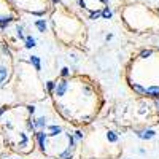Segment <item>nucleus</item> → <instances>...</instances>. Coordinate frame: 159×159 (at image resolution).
I'll list each match as a JSON object with an SVG mask.
<instances>
[{"label": "nucleus", "mask_w": 159, "mask_h": 159, "mask_svg": "<svg viewBox=\"0 0 159 159\" xmlns=\"http://www.w3.org/2000/svg\"><path fill=\"white\" fill-rule=\"evenodd\" d=\"M61 76H62V78H69V76H70V69H69V67H62Z\"/></svg>", "instance_id": "obj_12"}, {"label": "nucleus", "mask_w": 159, "mask_h": 159, "mask_svg": "<svg viewBox=\"0 0 159 159\" xmlns=\"http://www.w3.org/2000/svg\"><path fill=\"white\" fill-rule=\"evenodd\" d=\"M156 107H157V111H159V100L156 102Z\"/></svg>", "instance_id": "obj_18"}, {"label": "nucleus", "mask_w": 159, "mask_h": 159, "mask_svg": "<svg viewBox=\"0 0 159 159\" xmlns=\"http://www.w3.org/2000/svg\"><path fill=\"white\" fill-rule=\"evenodd\" d=\"M34 124H35V127H40V129L46 127V118H38Z\"/></svg>", "instance_id": "obj_10"}, {"label": "nucleus", "mask_w": 159, "mask_h": 159, "mask_svg": "<svg viewBox=\"0 0 159 159\" xmlns=\"http://www.w3.org/2000/svg\"><path fill=\"white\" fill-rule=\"evenodd\" d=\"M102 18H103V19H111V18H113V11H111L108 7H105V8L102 10Z\"/></svg>", "instance_id": "obj_7"}, {"label": "nucleus", "mask_w": 159, "mask_h": 159, "mask_svg": "<svg viewBox=\"0 0 159 159\" xmlns=\"http://www.w3.org/2000/svg\"><path fill=\"white\" fill-rule=\"evenodd\" d=\"M30 61H32V64H34V67H35L37 70H40V59H38L37 56H32Z\"/></svg>", "instance_id": "obj_15"}, {"label": "nucleus", "mask_w": 159, "mask_h": 159, "mask_svg": "<svg viewBox=\"0 0 159 159\" xmlns=\"http://www.w3.org/2000/svg\"><path fill=\"white\" fill-rule=\"evenodd\" d=\"M35 25H37V29H38L40 32H45V30H46V22H45V19H38V21L35 22Z\"/></svg>", "instance_id": "obj_8"}, {"label": "nucleus", "mask_w": 159, "mask_h": 159, "mask_svg": "<svg viewBox=\"0 0 159 159\" xmlns=\"http://www.w3.org/2000/svg\"><path fill=\"white\" fill-rule=\"evenodd\" d=\"M107 139H108L110 142H113V143H116L119 137H118V134H116V132H113V130H108V132H107Z\"/></svg>", "instance_id": "obj_9"}, {"label": "nucleus", "mask_w": 159, "mask_h": 159, "mask_svg": "<svg viewBox=\"0 0 159 159\" xmlns=\"http://www.w3.org/2000/svg\"><path fill=\"white\" fill-rule=\"evenodd\" d=\"M148 97H153V99H159V86H150L147 88V94Z\"/></svg>", "instance_id": "obj_4"}, {"label": "nucleus", "mask_w": 159, "mask_h": 159, "mask_svg": "<svg viewBox=\"0 0 159 159\" xmlns=\"http://www.w3.org/2000/svg\"><path fill=\"white\" fill-rule=\"evenodd\" d=\"M75 139H76V140H83V139H84V134H83L81 130H76V132H75Z\"/></svg>", "instance_id": "obj_16"}, {"label": "nucleus", "mask_w": 159, "mask_h": 159, "mask_svg": "<svg viewBox=\"0 0 159 159\" xmlns=\"http://www.w3.org/2000/svg\"><path fill=\"white\" fill-rule=\"evenodd\" d=\"M67 91H69V81L67 80L62 78V80H59V81H56V89H54L56 97H64Z\"/></svg>", "instance_id": "obj_1"}, {"label": "nucleus", "mask_w": 159, "mask_h": 159, "mask_svg": "<svg viewBox=\"0 0 159 159\" xmlns=\"http://www.w3.org/2000/svg\"><path fill=\"white\" fill-rule=\"evenodd\" d=\"M25 46H27V48H34L35 46V40L32 37H27V38H25Z\"/></svg>", "instance_id": "obj_13"}, {"label": "nucleus", "mask_w": 159, "mask_h": 159, "mask_svg": "<svg viewBox=\"0 0 159 159\" xmlns=\"http://www.w3.org/2000/svg\"><path fill=\"white\" fill-rule=\"evenodd\" d=\"M46 139H48V135L45 134V132H37V140H38V145H40V148H42V151L45 153V150H46Z\"/></svg>", "instance_id": "obj_3"}, {"label": "nucleus", "mask_w": 159, "mask_h": 159, "mask_svg": "<svg viewBox=\"0 0 159 159\" xmlns=\"http://www.w3.org/2000/svg\"><path fill=\"white\" fill-rule=\"evenodd\" d=\"M130 88H132V91H135L137 94H140V96L147 94V88H143V86L139 84V83H130Z\"/></svg>", "instance_id": "obj_5"}, {"label": "nucleus", "mask_w": 159, "mask_h": 159, "mask_svg": "<svg viewBox=\"0 0 159 159\" xmlns=\"http://www.w3.org/2000/svg\"><path fill=\"white\" fill-rule=\"evenodd\" d=\"M102 16V11H91V15H89V19H97V18H100Z\"/></svg>", "instance_id": "obj_14"}, {"label": "nucleus", "mask_w": 159, "mask_h": 159, "mask_svg": "<svg viewBox=\"0 0 159 159\" xmlns=\"http://www.w3.org/2000/svg\"><path fill=\"white\" fill-rule=\"evenodd\" d=\"M48 129H49V132H51V134H49L51 137H57V135L61 134V132H62V127H61V126H56V124L49 126Z\"/></svg>", "instance_id": "obj_6"}, {"label": "nucleus", "mask_w": 159, "mask_h": 159, "mask_svg": "<svg viewBox=\"0 0 159 159\" xmlns=\"http://www.w3.org/2000/svg\"><path fill=\"white\" fill-rule=\"evenodd\" d=\"M137 137L142 140H151L156 137V132L153 129H145V130H137Z\"/></svg>", "instance_id": "obj_2"}, {"label": "nucleus", "mask_w": 159, "mask_h": 159, "mask_svg": "<svg viewBox=\"0 0 159 159\" xmlns=\"http://www.w3.org/2000/svg\"><path fill=\"white\" fill-rule=\"evenodd\" d=\"M113 38V34H108L107 37H105V40H107V42H108V40H111Z\"/></svg>", "instance_id": "obj_17"}, {"label": "nucleus", "mask_w": 159, "mask_h": 159, "mask_svg": "<svg viewBox=\"0 0 159 159\" xmlns=\"http://www.w3.org/2000/svg\"><path fill=\"white\" fill-rule=\"evenodd\" d=\"M52 2H54V3H59V0H52Z\"/></svg>", "instance_id": "obj_19"}, {"label": "nucleus", "mask_w": 159, "mask_h": 159, "mask_svg": "<svg viewBox=\"0 0 159 159\" xmlns=\"http://www.w3.org/2000/svg\"><path fill=\"white\" fill-rule=\"evenodd\" d=\"M151 54H153L151 49H143V51L140 52V57H142V59H147V57H150Z\"/></svg>", "instance_id": "obj_11"}]
</instances>
